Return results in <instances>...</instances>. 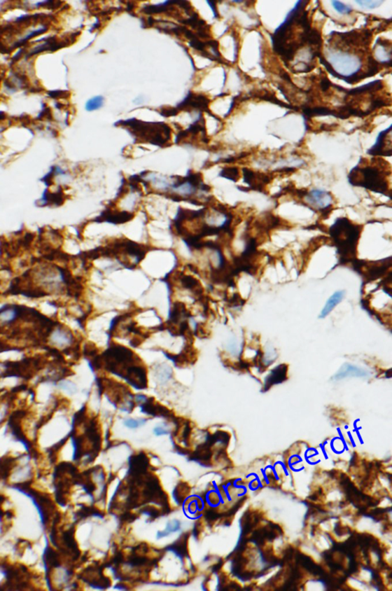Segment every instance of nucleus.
Instances as JSON below:
<instances>
[{
	"instance_id": "nucleus-27",
	"label": "nucleus",
	"mask_w": 392,
	"mask_h": 591,
	"mask_svg": "<svg viewBox=\"0 0 392 591\" xmlns=\"http://www.w3.org/2000/svg\"><path fill=\"white\" fill-rule=\"evenodd\" d=\"M56 387L64 391L67 392L69 394H75L78 392V387L76 384H74L73 382L64 379L60 381L58 384H56Z\"/></svg>"
},
{
	"instance_id": "nucleus-19",
	"label": "nucleus",
	"mask_w": 392,
	"mask_h": 591,
	"mask_svg": "<svg viewBox=\"0 0 392 591\" xmlns=\"http://www.w3.org/2000/svg\"><path fill=\"white\" fill-rule=\"evenodd\" d=\"M345 295H346L345 291L340 290L337 291L333 295H331L329 299L326 301L323 310H322L321 314H320V318H326V317L342 301Z\"/></svg>"
},
{
	"instance_id": "nucleus-30",
	"label": "nucleus",
	"mask_w": 392,
	"mask_h": 591,
	"mask_svg": "<svg viewBox=\"0 0 392 591\" xmlns=\"http://www.w3.org/2000/svg\"><path fill=\"white\" fill-rule=\"evenodd\" d=\"M179 111H178L176 108H172V107H162L160 108L159 114L164 117H173L179 114Z\"/></svg>"
},
{
	"instance_id": "nucleus-21",
	"label": "nucleus",
	"mask_w": 392,
	"mask_h": 591,
	"mask_svg": "<svg viewBox=\"0 0 392 591\" xmlns=\"http://www.w3.org/2000/svg\"><path fill=\"white\" fill-rule=\"evenodd\" d=\"M16 458L13 456H4L0 459V480H5L7 479L10 474L12 467L15 465Z\"/></svg>"
},
{
	"instance_id": "nucleus-7",
	"label": "nucleus",
	"mask_w": 392,
	"mask_h": 591,
	"mask_svg": "<svg viewBox=\"0 0 392 591\" xmlns=\"http://www.w3.org/2000/svg\"><path fill=\"white\" fill-rule=\"evenodd\" d=\"M391 256L377 261L355 259L350 264V267L358 275L362 277L366 282L375 281L387 275L392 266Z\"/></svg>"
},
{
	"instance_id": "nucleus-24",
	"label": "nucleus",
	"mask_w": 392,
	"mask_h": 591,
	"mask_svg": "<svg viewBox=\"0 0 392 591\" xmlns=\"http://www.w3.org/2000/svg\"><path fill=\"white\" fill-rule=\"evenodd\" d=\"M180 528V521L176 520V519L170 521V522L167 523L166 528H165L164 531H159V532L157 533L156 537H157V539H160L162 538V537H167V536L169 535L171 533L176 532V531H179Z\"/></svg>"
},
{
	"instance_id": "nucleus-20",
	"label": "nucleus",
	"mask_w": 392,
	"mask_h": 591,
	"mask_svg": "<svg viewBox=\"0 0 392 591\" xmlns=\"http://www.w3.org/2000/svg\"><path fill=\"white\" fill-rule=\"evenodd\" d=\"M262 91H263V93H260L258 91L259 94H257V93L254 94V98H257V99H261V100L271 102V103L275 104V105H279L280 107H283V108H288V109H292L297 111H299L298 107L292 106V105H287V104L283 103L281 101L278 100V99L275 97V96H274V93L271 94L269 91L265 89L262 90Z\"/></svg>"
},
{
	"instance_id": "nucleus-39",
	"label": "nucleus",
	"mask_w": 392,
	"mask_h": 591,
	"mask_svg": "<svg viewBox=\"0 0 392 591\" xmlns=\"http://www.w3.org/2000/svg\"><path fill=\"white\" fill-rule=\"evenodd\" d=\"M6 119V114L3 111H0V121L4 120Z\"/></svg>"
},
{
	"instance_id": "nucleus-36",
	"label": "nucleus",
	"mask_w": 392,
	"mask_h": 591,
	"mask_svg": "<svg viewBox=\"0 0 392 591\" xmlns=\"http://www.w3.org/2000/svg\"><path fill=\"white\" fill-rule=\"evenodd\" d=\"M206 2L207 4L210 6V7H211V10H212L213 13H214V17L215 18V19H219L220 16H219L218 12H217V7H216V4H217L216 1H206Z\"/></svg>"
},
{
	"instance_id": "nucleus-13",
	"label": "nucleus",
	"mask_w": 392,
	"mask_h": 591,
	"mask_svg": "<svg viewBox=\"0 0 392 591\" xmlns=\"http://www.w3.org/2000/svg\"><path fill=\"white\" fill-rule=\"evenodd\" d=\"M141 412L144 414L150 415L153 416H159V417L165 418V419H173L174 420L176 416L173 414V412L170 411L167 407L161 405L159 403L155 401L154 398L150 397L147 398L145 402L141 404L140 405Z\"/></svg>"
},
{
	"instance_id": "nucleus-29",
	"label": "nucleus",
	"mask_w": 392,
	"mask_h": 591,
	"mask_svg": "<svg viewBox=\"0 0 392 591\" xmlns=\"http://www.w3.org/2000/svg\"><path fill=\"white\" fill-rule=\"evenodd\" d=\"M331 4H332L334 9H335L338 13H341V14H350L351 13L353 12V9H352V7L342 4V3L340 2V1H332Z\"/></svg>"
},
{
	"instance_id": "nucleus-17",
	"label": "nucleus",
	"mask_w": 392,
	"mask_h": 591,
	"mask_svg": "<svg viewBox=\"0 0 392 591\" xmlns=\"http://www.w3.org/2000/svg\"><path fill=\"white\" fill-rule=\"evenodd\" d=\"M369 375L366 370L363 369L359 368L356 366L352 365V364H346L341 367L338 373L334 376V379L341 380L346 377H350V376H358V377H363V376H367Z\"/></svg>"
},
{
	"instance_id": "nucleus-9",
	"label": "nucleus",
	"mask_w": 392,
	"mask_h": 591,
	"mask_svg": "<svg viewBox=\"0 0 392 591\" xmlns=\"http://www.w3.org/2000/svg\"><path fill=\"white\" fill-rule=\"evenodd\" d=\"M210 103H211V100L207 96L189 91L186 97L180 103L178 104L176 108L179 112L180 111L190 112V111H195V110L200 111L201 112H207L214 119L218 120V119H217L210 111Z\"/></svg>"
},
{
	"instance_id": "nucleus-32",
	"label": "nucleus",
	"mask_w": 392,
	"mask_h": 591,
	"mask_svg": "<svg viewBox=\"0 0 392 591\" xmlns=\"http://www.w3.org/2000/svg\"><path fill=\"white\" fill-rule=\"evenodd\" d=\"M358 5L361 6L362 7H366L369 9H375L377 7H380L381 4L384 3V1H355Z\"/></svg>"
},
{
	"instance_id": "nucleus-34",
	"label": "nucleus",
	"mask_w": 392,
	"mask_h": 591,
	"mask_svg": "<svg viewBox=\"0 0 392 591\" xmlns=\"http://www.w3.org/2000/svg\"><path fill=\"white\" fill-rule=\"evenodd\" d=\"M332 82L329 81V79H328L327 76L325 75V76L322 78L321 81H320V89L322 90V91H323V93H326L328 91H329V89H330L331 86H332Z\"/></svg>"
},
{
	"instance_id": "nucleus-8",
	"label": "nucleus",
	"mask_w": 392,
	"mask_h": 591,
	"mask_svg": "<svg viewBox=\"0 0 392 591\" xmlns=\"http://www.w3.org/2000/svg\"><path fill=\"white\" fill-rule=\"evenodd\" d=\"M13 488L24 493L33 501L41 516V522L44 528H46L48 524L52 523V515L55 511V505L52 499L49 498L48 494L35 491L29 488L26 483L16 484L13 485Z\"/></svg>"
},
{
	"instance_id": "nucleus-11",
	"label": "nucleus",
	"mask_w": 392,
	"mask_h": 591,
	"mask_svg": "<svg viewBox=\"0 0 392 591\" xmlns=\"http://www.w3.org/2000/svg\"><path fill=\"white\" fill-rule=\"evenodd\" d=\"M391 128L392 125H390L388 128L378 134L375 145L367 151L369 155L373 157H391Z\"/></svg>"
},
{
	"instance_id": "nucleus-15",
	"label": "nucleus",
	"mask_w": 392,
	"mask_h": 591,
	"mask_svg": "<svg viewBox=\"0 0 392 591\" xmlns=\"http://www.w3.org/2000/svg\"><path fill=\"white\" fill-rule=\"evenodd\" d=\"M287 378V366L286 364H280L271 370L265 380L264 390H267L274 384H280L286 381Z\"/></svg>"
},
{
	"instance_id": "nucleus-31",
	"label": "nucleus",
	"mask_w": 392,
	"mask_h": 591,
	"mask_svg": "<svg viewBox=\"0 0 392 591\" xmlns=\"http://www.w3.org/2000/svg\"><path fill=\"white\" fill-rule=\"evenodd\" d=\"M145 422H146V419H126V420L124 421V425H125L127 428L136 429L138 428V427H141V425H144Z\"/></svg>"
},
{
	"instance_id": "nucleus-23",
	"label": "nucleus",
	"mask_w": 392,
	"mask_h": 591,
	"mask_svg": "<svg viewBox=\"0 0 392 591\" xmlns=\"http://www.w3.org/2000/svg\"><path fill=\"white\" fill-rule=\"evenodd\" d=\"M219 177H223L227 180L237 183L240 179V172L237 167H226L224 168L219 173Z\"/></svg>"
},
{
	"instance_id": "nucleus-35",
	"label": "nucleus",
	"mask_w": 392,
	"mask_h": 591,
	"mask_svg": "<svg viewBox=\"0 0 392 591\" xmlns=\"http://www.w3.org/2000/svg\"><path fill=\"white\" fill-rule=\"evenodd\" d=\"M154 433L158 436H163V435L168 434L169 431L166 430L165 427H162V425H159V427H156V428L154 429Z\"/></svg>"
},
{
	"instance_id": "nucleus-3",
	"label": "nucleus",
	"mask_w": 392,
	"mask_h": 591,
	"mask_svg": "<svg viewBox=\"0 0 392 591\" xmlns=\"http://www.w3.org/2000/svg\"><path fill=\"white\" fill-rule=\"evenodd\" d=\"M363 226L347 217H338L328 229L332 246L335 248L338 266L350 265L357 259L358 246Z\"/></svg>"
},
{
	"instance_id": "nucleus-1",
	"label": "nucleus",
	"mask_w": 392,
	"mask_h": 591,
	"mask_svg": "<svg viewBox=\"0 0 392 591\" xmlns=\"http://www.w3.org/2000/svg\"><path fill=\"white\" fill-rule=\"evenodd\" d=\"M83 290L82 278L74 277L68 269L55 263L43 262L13 278L3 295H21L30 299L66 295L79 299Z\"/></svg>"
},
{
	"instance_id": "nucleus-38",
	"label": "nucleus",
	"mask_w": 392,
	"mask_h": 591,
	"mask_svg": "<svg viewBox=\"0 0 392 591\" xmlns=\"http://www.w3.org/2000/svg\"><path fill=\"white\" fill-rule=\"evenodd\" d=\"M135 5H136V4H135L134 2L127 3V9H126V10H127V12H129V13H132V12L133 11V10L136 9L135 8Z\"/></svg>"
},
{
	"instance_id": "nucleus-6",
	"label": "nucleus",
	"mask_w": 392,
	"mask_h": 591,
	"mask_svg": "<svg viewBox=\"0 0 392 591\" xmlns=\"http://www.w3.org/2000/svg\"><path fill=\"white\" fill-rule=\"evenodd\" d=\"M296 195L303 206L327 219L334 209L335 199L329 191L320 188L297 190Z\"/></svg>"
},
{
	"instance_id": "nucleus-2",
	"label": "nucleus",
	"mask_w": 392,
	"mask_h": 591,
	"mask_svg": "<svg viewBox=\"0 0 392 591\" xmlns=\"http://www.w3.org/2000/svg\"><path fill=\"white\" fill-rule=\"evenodd\" d=\"M391 168L390 163L382 158H372L370 160L361 157L356 166L348 174L349 184L364 188L371 192L381 194L391 198L390 178Z\"/></svg>"
},
{
	"instance_id": "nucleus-4",
	"label": "nucleus",
	"mask_w": 392,
	"mask_h": 591,
	"mask_svg": "<svg viewBox=\"0 0 392 591\" xmlns=\"http://www.w3.org/2000/svg\"><path fill=\"white\" fill-rule=\"evenodd\" d=\"M114 125L125 127L136 142L164 148L168 146V142L171 140V128L163 122H145L130 119L119 121Z\"/></svg>"
},
{
	"instance_id": "nucleus-33",
	"label": "nucleus",
	"mask_w": 392,
	"mask_h": 591,
	"mask_svg": "<svg viewBox=\"0 0 392 591\" xmlns=\"http://www.w3.org/2000/svg\"><path fill=\"white\" fill-rule=\"evenodd\" d=\"M47 96L54 99H67L70 96V92L67 91H52L47 92Z\"/></svg>"
},
{
	"instance_id": "nucleus-14",
	"label": "nucleus",
	"mask_w": 392,
	"mask_h": 591,
	"mask_svg": "<svg viewBox=\"0 0 392 591\" xmlns=\"http://www.w3.org/2000/svg\"><path fill=\"white\" fill-rule=\"evenodd\" d=\"M332 86L335 87L338 91H344L346 97H352V96H361V94H364L365 93L372 94V93L376 92V91L382 89L384 84H383L382 80H375L358 87V88H352V89H346V88H342L339 85H334V84H332Z\"/></svg>"
},
{
	"instance_id": "nucleus-26",
	"label": "nucleus",
	"mask_w": 392,
	"mask_h": 591,
	"mask_svg": "<svg viewBox=\"0 0 392 591\" xmlns=\"http://www.w3.org/2000/svg\"><path fill=\"white\" fill-rule=\"evenodd\" d=\"M104 99L103 96H96L87 101L85 105V109L87 111H96L100 109L104 105Z\"/></svg>"
},
{
	"instance_id": "nucleus-25",
	"label": "nucleus",
	"mask_w": 392,
	"mask_h": 591,
	"mask_svg": "<svg viewBox=\"0 0 392 591\" xmlns=\"http://www.w3.org/2000/svg\"><path fill=\"white\" fill-rule=\"evenodd\" d=\"M173 375V370L168 366H157L156 370V376L162 382L168 381Z\"/></svg>"
},
{
	"instance_id": "nucleus-18",
	"label": "nucleus",
	"mask_w": 392,
	"mask_h": 591,
	"mask_svg": "<svg viewBox=\"0 0 392 591\" xmlns=\"http://www.w3.org/2000/svg\"><path fill=\"white\" fill-rule=\"evenodd\" d=\"M303 114L304 116L305 119H310L311 117H315V116H333L335 117L336 111L335 110L331 109L328 107L317 106L310 108V107H303Z\"/></svg>"
},
{
	"instance_id": "nucleus-16",
	"label": "nucleus",
	"mask_w": 392,
	"mask_h": 591,
	"mask_svg": "<svg viewBox=\"0 0 392 591\" xmlns=\"http://www.w3.org/2000/svg\"><path fill=\"white\" fill-rule=\"evenodd\" d=\"M67 44H68L67 41H61V42H60V41L57 40L55 37L49 38V39H47L44 43L37 45L35 48L31 50L30 53H29V54L27 56V58L34 56V55L39 54V53H42V52L57 51V50H60V49L67 46Z\"/></svg>"
},
{
	"instance_id": "nucleus-12",
	"label": "nucleus",
	"mask_w": 392,
	"mask_h": 591,
	"mask_svg": "<svg viewBox=\"0 0 392 591\" xmlns=\"http://www.w3.org/2000/svg\"><path fill=\"white\" fill-rule=\"evenodd\" d=\"M135 214L127 211H119L107 208L101 212L99 217L94 219L96 223H108L110 224L119 225L128 223L134 218Z\"/></svg>"
},
{
	"instance_id": "nucleus-10",
	"label": "nucleus",
	"mask_w": 392,
	"mask_h": 591,
	"mask_svg": "<svg viewBox=\"0 0 392 591\" xmlns=\"http://www.w3.org/2000/svg\"><path fill=\"white\" fill-rule=\"evenodd\" d=\"M243 183L248 185L250 191L265 193L266 186L272 181L273 177L265 173L254 171L249 168H242Z\"/></svg>"
},
{
	"instance_id": "nucleus-5",
	"label": "nucleus",
	"mask_w": 392,
	"mask_h": 591,
	"mask_svg": "<svg viewBox=\"0 0 392 591\" xmlns=\"http://www.w3.org/2000/svg\"><path fill=\"white\" fill-rule=\"evenodd\" d=\"M39 311L24 304L7 303L0 307V335L11 332L36 318Z\"/></svg>"
},
{
	"instance_id": "nucleus-28",
	"label": "nucleus",
	"mask_w": 392,
	"mask_h": 591,
	"mask_svg": "<svg viewBox=\"0 0 392 591\" xmlns=\"http://www.w3.org/2000/svg\"><path fill=\"white\" fill-rule=\"evenodd\" d=\"M47 30V28H46V27H43V28L38 29V30H34V31L30 32V33H29V34L26 36V37H24L23 39H21V40H19V42H18V43L15 44V48H17V47L19 46V45H23V44L26 43L27 41H29V39H32V38L36 37V36H39V35L43 34V33H45Z\"/></svg>"
},
{
	"instance_id": "nucleus-22",
	"label": "nucleus",
	"mask_w": 392,
	"mask_h": 591,
	"mask_svg": "<svg viewBox=\"0 0 392 591\" xmlns=\"http://www.w3.org/2000/svg\"><path fill=\"white\" fill-rule=\"evenodd\" d=\"M169 9V4L168 1L163 4H156V5H146L142 7L141 13L143 14L154 15L160 13H166Z\"/></svg>"
},
{
	"instance_id": "nucleus-37",
	"label": "nucleus",
	"mask_w": 392,
	"mask_h": 591,
	"mask_svg": "<svg viewBox=\"0 0 392 591\" xmlns=\"http://www.w3.org/2000/svg\"><path fill=\"white\" fill-rule=\"evenodd\" d=\"M6 249H7V245L5 241L2 240L0 237V258L3 256L5 253H6Z\"/></svg>"
}]
</instances>
